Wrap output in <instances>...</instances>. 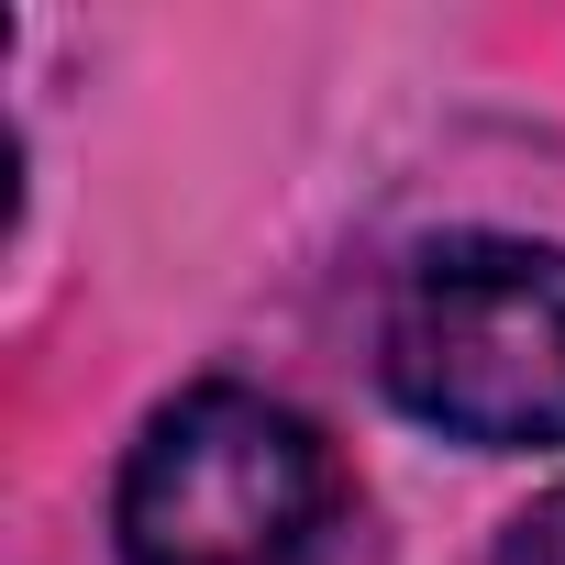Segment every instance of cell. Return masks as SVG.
Returning <instances> with one entry per match:
<instances>
[{"instance_id": "1", "label": "cell", "mask_w": 565, "mask_h": 565, "mask_svg": "<svg viewBox=\"0 0 565 565\" xmlns=\"http://www.w3.org/2000/svg\"><path fill=\"white\" fill-rule=\"evenodd\" d=\"M377 366L388 399L455 444H565V255L510 233L411 255Z\"/></svg>"}, {"instance_id": "2", "label": "cell", "mask_w": 565, "mask_h": 565, "mask_svg": "<svg viewBox=\"0 0 565 565\" xmlns=\"http://www.w3.org/2000/svg\"><path fill=\"white\" fill-rule=\"evenodd\" d=\"M333 532V455L255 388H189L122 466V565H311Z\"/></svg>"}, {"instance_id": "3", "label": "cell", "mask_w": 565, "mask_h": 565, "mask_svg": "<svg viewBox=\"0 0 565 565\" xmlns=\"http://www.w3.org/2000/svg\"><path fill=\"white\" fill-rule=\"evenodd\" d=\"M499 565H565V488H554V499H532V510L510 521Z\"/></svg>"}]
</instances>
